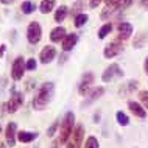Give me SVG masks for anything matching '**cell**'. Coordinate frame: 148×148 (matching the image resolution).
<instances>
[{"label":"cell","instance_id":"1","mask_svg":"<svg viewBox=\"0 0 148 148\" xmlns=\"http://www.w3.org/2000/svg\"><path fill=\"white\" fill-rule=\"evenodd\" d=\"M53 97H55V83H51V81L42 83L33 98V109L44 111L49 106V103L53 100Z\"/></svg>","mask_w":148,"mask_h":148},{"label":"cell","instance_id":"2","mask_svg":"<svg viewBox=\"0 0 148 148\" xmlns=\"http://www.w3.org/2000/svg\"><path fill=\"white\" fill-rule=\"evenodd\" d=\"M75 130V114L69 111L62 119V123H61V130H59V139L58 142L59 143H67V140L70 139L72 133Z\"/></svg>","mask_w":148,"mask_h":148},{"label":"cell","instance_id":"3","mask_svg":"<svg viewBox=\"0 0 148 148\" xmlns=\"http://www.w3.org/2000/svg\"><path fill=\"white\" fill-rule=\"evenodd\" d=\"M83 140H84V126L77 125L70 136V139L66 143V148H81Z\"/></svg>","mask_w":148,"mask_h":148},{"label":"cell","instance_id":"4","mask_svg":"<svg viewBox=\"0 0 148 148\" xmlns=\"http://www.w3.org/2000/svg\"><path fill=\"white\" fill-rule=\"evenodd\" d=\"M41 38H42V27L39 22H30L28 25V30H27V39L31 45H36V44L41 42Z\"/></svg>","mask_w":148,"mask_h":148},{"label":"cell","instance_id":"5","mask_svg":"<svg viewBox=\"0 0 148 148\" xmlns=\"http://www.w3.org/2000/svg\"><path fill=\"white\" fill-rule=\"evenodd\" d=\"M27 61L23 59V56H17L13 61V66H11V77H13L14 81H21L23 78V73L27 70Z\"/></svg>","mask_w":148,"mask_h":148},{"label":"cell","instance_id":"6","mask_svg":"<svg viewBox=\"0 0 148 148\" xmlns=\"http://www.w3.org/2000/svg\"><path fill=\"white\" fill-rule=\"evenodd\" d=\"M122 77H123V70L120 69L119 64L112 62L111 66H108L105 69V72H103V75H101V79H103V83H111V81H114L115 78H122Z\"/></svg>","mask_w":148,"mask_h":148},{"label":"cell","instance_id":"7","mask_svg":"<svg viewBox=\"0 0 148 148\" xmlns=\"http://www.w3.org/2000/svg\"><path fill=\"white\" fill-rule=\"evenodd\" d=\"M22 105H23V92H13L11 98L6 103V112H10V114L17 112Z\"/></svg>","mask_w":148,"mask_h":148},{"label":"cell","instance_id":"8","mask_svg":"<svg viewBox=\"0 0 148 148\" xmlns=\"http://www.w3.org/2000/svg\"><path fill=\"white\" fill-rule=\"evenodd\" d=\"M123 51V44L122 41H112V42H109L108 45L105 47V50H103V56H105L106 59H112L115 58L117 55H120Z\"/></svg>","mask_w":148,"mask_h":148},{"label":"cell","instance_id":"9","mask_svg":"<svg viewBox=\"0 0 148 148\" xmlns=\"http://www.w3.org/2000/svg\"><path fill=\"white\" fill-rule=\"evenodd\" d=\"M94 73L92 72H86L84 75H83L81 81H79V86H78V94L81 95V97H86V94L90 90V86L94 84Z\"/></svg>","mask_w":148,"mask_h":148},{"label":"cell","instance_id":"10","mask_svg":"<svg viewBox=\"0 0 148 148\" xmlns=\"http://www.w3.org/2000/svg\"><path fill=\"white\" fill-rule=\"evenodd\" d=\"M5 140L6 145L10 148H13L17 140V123L16 122H10L5 128Z\"/></svg>","mask_w":148,"mask_h":148},{"label":"cell","instance_id":"11","mask_svg":"<svg viewBox=\"0 0 148 148\" xmlns=\"http://www.w3.org/2000/svg\"><path fill=\"white\" fill-rule=\"evenodd\" d=\"M133 34V25L130 22H120L117 28V38L119 41H128Z\"/></svg>","mask_w":148,"mask_h":148},{"label":"cell","instance_id":"12","mask_svg":"<svg viewBox=\"0 0 148 148\" xmlns=\"http://www.w3.org/2000/svg\"><path fill=\"white\" fill-rule=\"evenodd\" d=\"M56 56V49L53 45H45L41 50V55H39V61L42 64H50Z\"/></svg>","mask_w":148,"mask_h":148},{"label":"cell","instance_id":"13","mask_svg":"<svg viewBox=\"0 0 148 148\" xmlns=\"http://www.w3.org/2000/svg\"><path fill=\"white\" fill-rule=\"evenodd\" d=\"M103 94H105V87H103V86H98V87H95V89L90 92L89 98H87V100H84V101L81 103V108H84V106H89V105H92V103H95L98 98H101V97H103Z\"/></svg>","mask_w":148,"mask_h":148},{"label":"cell","instance_id":"14","mask_svg":"<svg viewBox=\"0 0 148 148\" xmlns=\"http://www.w3.org/2000/svg\"><path fill=\"white\" fill-rule=\"evenodd\" d=\"M77 42H78V34H77V33H70V34H67L66 38H64V41L61 42L62 50H64V51H70V50H73V47L77 45Z\"/></svg>","mask_w":148,"mask_h":148},{"label":"cell","instance_id":"15","mask_svg":"<svg viewBox=\"0 0 148 148\" xmlns=\"http://www.w3.org/2000/svg\"><path fill=\"white\" fill-rule=\"evenodd\" d=\"M128 108H130V111L136 115V117H139V119H145L147 117V109L139 101H130L128 103Z\"/></svg>","mask_w":148,"mask_h":148},{"label":"cell","instance_id":"16","mask_svg":"<svg viewBox=\"0 0 148 148\" xmlns=\"http://www.w3.org/2000/svg\"><path fill=\"white\" fill-rule=\"evenodd\" d=\"M66 36H67L66 28H64V27H56V28H53V30H51V33H50V41L53 44L62 42Z\"/></svg>","mask_w":148,"mask_h":148},{"label":"cell","instance_id":"17","mask_svg":"<svg viewBox=\"0 0 148 148\" xmlns=\"http://www.w3.org/2000/svg\"><path fill=\"white\" fill-rule=\"evenodd\" d=\"M38 133H33V131H25V130H22V131H19L17 133V140L21 142V143H30V142H33L38 139Z\"/></svg>","mask_w":148,"mask_h":148},{"label":"cell","instance_id":"18","mask_svg":"<svg viewBox=\"0 0 148 148\" xmlns=\"http://www.w3.org/2000/svg\"><path fill=\"white\" fill-rule=\"evenodd\" d=\"M147 42H148V31H140V33L136 36L133 47L134 49H142V47H145Z\"/></svg>","mask_w":148,"mask_h":148},{"label":"cell","instance_id":"19","mask_svg":"<svg viewBox=\"0 0 148 148\" xmlns=\"http://www.w3.org/2000/svg\"><path fill=\"white\" fill-rule=\"evenodd\" d=\"M55 5H56V0H42L41 5H39V10H41L42 14H49L53 11Z\"/></svg>","mask_w":148,"mask_h":148},{"label":"cell","instance_id":"20","mask_svg":"<svg viewBox=\"0 0 148 148\" xmlns=\"http://www.w3.org/2000/svg\"><path fill=\"white\" fill-rule=\"evenodd\" d=\"M67 14H69V8H67L66 5H61L56 11H55V22L61 23L64 19L67 17Z\"/></svg>","mask_w":148,"mask_h":148},{"label":"cell","instance_id":"21","mask_svg":"<svg viewBox=\"0 0 148 148\" xmlns=\"http://www.w3.org/2000/svg\"><path fill=\"white\" fill-rule=\"evenodd\" d=\"M137 79H130V81L126 83L125 86L120 89V94H130V92H133V90H136L137 89Z\"/></svg>","mask_w":148,"mask_h":148},{"label":"cell","instance_id":"22","mask_svg":"<svg viewBox=\"0 0 148 148\" xmlns=\"http://www.w3.org/2000/svg\"><path fill=\"white\" fill-rule=\"evenodd\" d=\"M115 119H117V123L120 126H128L130 125V117H128L123 111H119V112L115 114Z\"/></svg>","mask_w":148,"mask_h":148},{"label":"cell","instance_id":"23","mask_svg":"<svg viewBox=\"0 0 148 148\" xmlns=\"http://www.w3.org/2000/svg\"><path fill=\"white\" fill-rule=\"evenodd\" d=\"M111 31H112V23H111V22H109V23H105V25H103L101 28L98 30V34H97L98 39H105L106 36L111 33Z\"/></svg>","mask_w":148,"mask_h":148},{"label":"cell","instance_id":"24","mask_svg":"<svg viewBox=\"0 0 148 148\" xmlns=\"http://www.w3.org/2000/svg\"><path fill=\"white\" fill-rule=\"evenodd\" d=\"M21 10H22L23 14H31L33 11H36V5L33 2H28V0H27V2H23L21 5Z\"/></svg>","mask_w":148,"mask_h":148},{"label":"cell","instance_id":"25","mask_svg":"<svg viewBox=\"0 0 148 148\" xmlns=\"http://www.w3.org/2000/svg\"><path fill=\"white\" fill-rule=\"evenodd\" d=\"M89 21V16H87L86 13H81V14H78L77 17H75V27H77V28H81L83 25H84V23Z\"/></svg>","mask_w":148,"mask_h":148},{"label":"cell","instance_id":"26","mask_svg":"<svg viewBox=\"0 0 148 148\" xmlns=\"http://www.w3.org/2000/svg\"><path fill=\"white\" fill-rule=\"evenodd\" d=\"M84 148H100V143H98V139L95 136H89L86 139V143H84Z\"/></svg>","mask_w":148,"mask_h":148},{"label":"cell","instance_id":"27","mask_svg":"<svg viewBox=\"0 0 148 148\" xmlns=\"http://www.w3.org/2000/svg\"><path fill=\"white\" fill-rule=\"evenodd\" d=\"M83 6H84V2H83V0H77V2L73 3V6H72V16H75V17H77L78 14H81L79 13V11H83Z\"/></svg>","mask_w":148,"mask_h":148},{"label":"cell","instance_id":"28","mask_svg":"<svg viewBox=\"0 0 148 148\" xmlns=\"http://www.w3.org/2000/svg\"><path fill=\"white\" fill-rule=\"evenodd\" d=\"M139 100H140V105L148 111V90H140L139 92Z\"/></svg>","mask_w":148,"mask_h":148},{"label":"cell","instance_id":"29","mask_svg":"<svg viewBox=\"0 0 148 148\" xmlns=\"http://www.w3.org/2000/svg\"><path fill=\"white\" fill-rule=\"evenodd\" d=\"M58 126H59V120H55L50 125V128L47 130V136H49V137H53L55 133H56V130H58Z\"/></svg>","mask_w":148,"mask_h":148},{"label":"cell","instance_id":"30","mask_svg":"<svg viewBox=\"0 0 148 148\" xmlns=\"http://www.w3.org/2000/svg\"><path fill=\"white\" fill-rule=\"evenodd\" d=\"M114 8H109V6H105V10L101 11V14H100V17L103 19V21H106V19H109L111 17V14L114 13Z\"/></svg>","mask_w":148,"mask_h":148},{"label":"cell","instance_id":"31","mask_svg":"<svg viewBox=\"0 0 148 148\" xmlns=\"http://www.w3.org/2000/svg\"><path fill=\"white\" fill-rule=\"evenodd\" d=\"M27 70H36V67H38V62H36V59L34 58H30V59H27Z\"/></svg>","mask_w":148,"mask_h":148},{"label":"cell","instance_id":"32","mask_svg":"<svg viewBox=\"0 0 148 148\" xmlns=\"http://www.w3.org/2000/svg\"><path fill=\"white\" fill-rule=\"evenodd\" d=\"M120 2H122V0H105L106 6H109V8H114L115 11L119 10V6H120Z\"/></svg>","mask_w":148,"mask_h":148},{"label":"cell","instance_id":"33","mask_svg":"<svg viewBox=\"0 0 148 148\" xmlns=\"http://www.w3.org/2000/svg\"><path fill=\"white\" fill-rule=\"evenodd\" d=\"M134 3V0H122L120 2V6H119V11H123V10H128L131 5Z\"/></svg>","mask_w":148,"mask_h":148},{"label":"cell","instance_id":"34","mask_svg":"<svg viewBox=\"0 0 148 148\" xmlns=\"http://www.w3.org/2000/svg\"><path fill=\"white\" fill-rule=\"evenodd\" d=\"M101 2H105V0H89V6L94 10V8H98V5Z\"/></svg>","mask_w":148,"mask_h":148},{"label":"cell","instance_id":"35","mask_svg":"<svg viewBox=\"0 0 148 148\" xmlns=\"http://www.w3.org/2000/svg\"><path fill=\"white\" fill-rule=\"evenodd\" d=\"M139 2H140V6L143 8V10L148 11V0H139Z\"/></svg>","mask_w":148,"mask_h":148},{"label":"cell","instance_id":"36","mask_svg":"<svg viewBox=\"0 0 148 148\" xmlns=\"http://www.w3.org/2000/svg\"><path fill=\"white\" fill-rule=\"evenodd\" d=\"M5 50H6V45H5V44H2V45H0V56L5 55Z\"/></svg>","mask_w":148,"mask_h":148},{"label":"cell","instance_id":"37","mask_svg":"<svg viewBox=\"0 0 148 148\" xmlns=\"http://www.w3.org/2000/svg\"><path fill=\"white\" fill-rule=\"evenodd\" d=\"M143 70H145V73L148 75V56L145 58V64H143Z\"/></svg>","mask_w":148,"mask_h":148},{"label":"cell","instance_id":"38","mask_svg":"<svg viewBox=\"0 0 148 148\" xmlns=\"http://www.w3.org/2000/svg\"><path fill=\"white\" fill-rule=\"evenodd\" d=\"M0 3H3V5H11V3H14V0H0Z\"/></svg>","mask_w":148,"mask_h":148},{"label":"cell","instance_id":"39","mask_svg":"<svg viewBox=\"0 0 148 148\" xmlns=\"http://www.w3.org/2000/svg\"><path fill=\"white\" fill-rule=\"evenodd\" d=\"M94 120H95V122H98V120H100V114H95V117H94Z\"/></svg>","mask_w":148,"mask_h":148},{"label":"cell","instance_id":"40","mask_svg":"<svg viewBox=\"0 0 148 148\" xmlns=\"http://www.w3.org/2000/svg\"><path fill=\"white\" fill-rule=\"evenodd\" d=\"M0 133H2V125H0Z\"/></svg>","mask_w":148,"mask_h":148}]
</instances>
